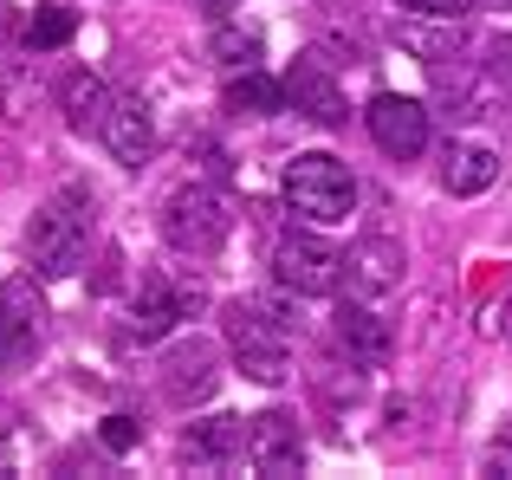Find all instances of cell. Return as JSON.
Listing matches in <instances>:
<instances>
[{"instance_id": "6da1fadb", "label": "cell", "mask_w": 512, "mask_h": 480, "mask_svg": "<svg viewBox=\"0 0 512 480\" xmlns=\"http://www.w3.org/2000/svg\"><path fill=\"white\" fill-rule=\"evenodd\" d=\"M26 253H33L39 279H72L91 253V195L85 189L52 195L33 215V228H26Z\"/></svg>"}, {"instance_id": "7a4b0ae2", "label": "cell", "mask_w": 512, "mask_h": 480, "mask_svg": "<svg viewBox=\"0 0 512 480\" xmlns=\"http://www.w3.org/2000/svg\"><path fill=\"white\" fill-rule=\"evenodd\" d=\"M221 331H227L234 364L247 370L253 383H286L292 377V331L266 312V299H234L221 312Z\"/></svg>"}, {"instance_id": "3957f363", "label": "cell", "mask_w": 512, "mask_h": 480, "mask_svg": "<svg viewBox=\"0 0 512 480\" xmlns=\"http://www.w3.org/2000/svg\"><path fill=\"white\" fill-rule=\"evenodd\" d=\"M279 195H286L292 215L331 228V221H350V208H357V176H350L338 156L312 150V156H292V163L279 169Z\"/></svg>"}, {"instance_id": "277c9868", "label": "cell", "mask_w": 512, "mask_h": 480, "mask_svg": "<svg viewBox=\"0 0 512 480\" xmlns=\"http://www.w3.org/2000/svg\"><path fill=\"white\" fill-rule=\"evenodd\" d=\"M227 228H234V208L208 182H188V189H175L163 202V240L175 253H214L227 240Z\"/></svg>"}, {"instance_id": "5b68a950", "label": "cell", "mask_w": 512, "mask_h": 480, "mask_svg": "<svg viewBox=\"0 0 512 480\" xmlns=\"http://www.w3.org/2000/svg\"><path fill=\"white\" fill-rule=\"evenodd\" d=\"M273 273H279V286H292L299 299H331V292L344 286V253L325 247L318 234H279Z\"/></svg>"}, {"instance_id": "8992f818", "label": "cell", "mask_w": 512, "mask_h": 480, "mask_svg": "<svg viewBox=\"0 0 512 480\" xmlns=\"http://www.w3.org/2000/svg\"><path fill=\"white\" fill-rule=\"evenodd\" d=\"M363 124H370L376 150L396 156V163H415V156L428 150V111L415 98H402V91H376L370 111H363Z\"/></svg>"}, {"instance_id": "52a82bcc", "label": "cell", "mask_w": 512, "mask_h": 480, "mask_svg": "<svg viewBox=\"0 0 512 480\" xmlns=\"http://www.w3.org/2000/svg\"><path fill=\"white\" fill-rule=\"evenodd\" d=\"M39 338H46V305H39V292L26 286V279H7V286H0V370H20L26 357L39 351Z\"/></svg>"}, {"instance_id": "ba28073f", "label": "cell", "mask_w": 512, "mask_h": 480, "mask_svg": "<svg viewBox=\"0 0 512 480\" xmlns=\"http://www.w3.org/2000/svg\"><path fill=\"white\" fill-rule=\"evenodd\" d=\"M247 468L266 474V480H292L305 468V442H299V422L266 409V416L247 422Z\"/></svg>"}, {"instance_id": "9c48e42d", "label": "cell", "mask_w": 512, "mask_h": 480, "mask_svg": "<svg viewBox=\"0 0 512 480\" xmlns=\"http://www.w3.org/2000/svg\"><path fill=\"white\" fill-rule=\"evenodd\" d=\"M201 312V286H169L163 273L156 279H143V292H137V312H130V331H137L143 344H156V338H169L182 318H195Z\"/></svg>"}, {"instance_id": "30bf717a", "label": "cell", "mask_w": 512, "mask_h": 480, "mask_svg": "<svg viewBox=\"0 0 512 480\" xmlns=\"http://www.w3.org/2000/svg\"><path fill=\"white\" fill-rule=\"evenodd\" d=\"M344 279L357 299H389V292L402 286V247L389 234H370L363 247L344 253Z\"/></svg>"}, {"instance_id": "8fae6325", "label": "cell", "mask_w": 512, "mask_h": 480, "mask_svg": "<svg viewBox=\"0 0 512 480\" xmlns=\"http://www.w3.org/2000/svg\"><path fill=\"white\" fill-rule=\"evenodd\" d=\"M286 104L299 117H312V124H325V130H338L344 124V91H338V78L318 65V52L312 59H299L286 72Z\"/></svg>"}, {"instance_id": "7c38bea8", "label": "cell", "mask_w": 512, "mask_h": 480, "mask_svg": "<svg viewBox=\"0 0 512 480\" xmlns=\"http://www.w3.org/2000/svg\"><path fill=\"white\" fill-rule=\"evenodd\" d=\"M214 383H221V370H214V351L201 338H188V344H175V351L163 357V390H169V403H208L214 396Z\"/></svg>"}, {"instance_id": "4fadbf2b", "label": "cell", "mask_w": 512, "mask_h": 480, "mask_svg": "<svg viewBox=\"0 0 512 480\" xmlns=\"http://www.w3.org/2000/svg\"><path fill=\"white\" fill-rule=\"evenodd\" d=\"M240 455H247V422L240 416H208V422H195V429L182 435V461L201 468V474L227 468V461H240Z\"/></svg>"}, {"instance_id": "5bb4252c", "label": "cell", "mask_w": 512, "mask_h": 480, "mask_svg": "<svg viewBox=\"0 0 512 480\" xmlns=\"http://www.w3.org/2000/svg\"><path fill=\"white\" fill-rule=\"evenodd\" d=\"M338 344L350 351V364H370V370H383L389 351H396V338H389V325L370 312V299H344L338 305Z\"/></svg>"}, {"instance_id": "9a60e30c", "label": "cell", "mask_w": 512, "mask_h": 480, "mask_svg": "<svg viewBox=\"0 0 512 480\" xmlns=\"http://www.w3.org/2000/svg\"><path fill=\"white\" fill-rule=\"evenodd\" d=\"M104 143H111V156L124 169H143L156 150V124H150V104L143 98H117L111 117H104Z\"/></svg>"}, {"instance_id": "2e32d148", "label": "cell", "mask_w": 512, "mask_h": 480, "mask_svg": "<svg viewBox=\"0 0 512 480\" xmlns=\"http://www.w3.org/2000/svg\"><path fill=\"white\" fill-rule=\"evenodd\" d=\"M111 85H104L98 72H72L59 85V111H65V124L78 130V137H104V117H111Z\"/></svg>"}, {"instance_id": "e0dca14e", "label": "cell", "mask_w": 512, "mask_h": 480, "mask_svg": "<svg viewBox=\"0 0 512 480\" xmlns=\"http://www.w3.org/2000/svg\"><path fill=\"white\" fill-rule=\"evenodd\" d=\"M396 46H409L415 59H428V65H448V59H461L467 26L461 20H428V13H409V20H396Z\"/></svg>"}, {"instance_id": "ac0fdd59", "label": "cell", "mask_w": 512, "mask_h": 480, "mask_svg": "<svg viewBox=\"0 0 512 480\" xmlns=\"http://www.w3.org/2000/svg\"><path fill=\"white\" fill-rule=\"evenodd\" d=\"M493 182H500V156H493L487 143H448V156H441V189L448 195H487Z\"/></svg>"}, {"instance_id": "d6986e66", "label": "cell", "mask_w": 512, "mask_h": 480, "mask_svg": "<svg viewBox=\"0 0 512 480\" xmlns=\"http://www.w3.org/2000/svg\"><path fill=\"white\" fill-rule=\"evenodd\" d=\"M279 104H286V85H273L260 65L227 72V111H240V117H273Z\"/></svg>"}, {"instance_id": "ffe728a7", "label": "cell", "mask_w": 512, "mask_h": 480, "mask_svg": "<svg viewBox=\"0 0 512 480\" xmlns=\"http://www.w3.org/2000/svg\"><path fill=\"white\" fill-rule=\"evenodd\" d=\"M214 59L227 65V72H247V65H260V33L253 26H234V20H221L214 26Z\"/></svg>"}, {"instance_id": "44dd1931", "label": "cell", "mask_w": 512, "mask_h": 480, "mask_svg": "<svg viewBox=\"0 0 512 480\" xmlns=\"http://www.w3.org/2000/svg\"><path fill=\"white\" fill-rule=\"evenodd\" d=\"M72 13L65 7H46V13H33V20H26V46L33 52H52V46H65V39H72Z\"/></svg>"}, {"instance_id": "7402d4cb", "label": "cell", "mask_w": 512, "mask_h": 480, "mask_svg": "<svg viewBox=\"0 0 512 480\" xmlns=\"http://www.w3.org/2000/svg\"><path fill=\"white\" fill-rule=\"evenodd\" d=\"M98 442L111 448V455H130V448L143 442V429H137V416H104V429H98Z\"/></svg>"}, {"instance_id": "603a6c76", "label": "cell", "mask_w": 512, "mask_h": 480, "mask_svg": "<svg viewBox=\"0 0 512 480\" xmlns=\"http://www.w3.org/2000/svg\"><path fill=\"white\" fill-rule=\"evenodd\" d=\"M402 13H428V20H467L474 0H396Z\"/></svg>"}, {"instance_id": "cb8c5ba5", "label": "cell", "mask_w": 512, "mask_h": 480, "mask_svg": "<svg viewBox=\"0 0 512 480\" xmlns=\"http://www.w3.org/2000/svg\"><path fill=\"white\" fill-rule=\"evenodd\" d=\"M487 72H493V85H512V39H500V46H493Z\"/></svg>"}, {"instance_id": "d4e9b609", "label": "cell", "mask_w": 512, "mask_h": 480, "mask_svg": "<svg viewBox=\"0 0 512 480\" xmlns=\"http://www.w3.org/2000/svg\"><path fill=\"white\" fill-rule=\"evenodd\" d=\"M487 474H512V442H493L487 448Z\"/></svg>"}, {"instance_id": "484cf974", "label": "cell", "mask_w": 512, "mask_h": 480, "mask_svg": "<svg viewBox=\"0 0 512 480\" xmlns=\"http://www.w3.org/2000/svg\"><path fill=\"white\" fill-rule=\"evenodd\" d=\"M195 7H201V13H208V20H214V26H221V20H227V7H234V0H195Z\"/></svg>"}, {"instance_id": "4316f807", "label": "cell", "mask_w": 512, "mask_h": 480, "mask_svg": "<svg viewBox=\"0 0 512 480\" xmlns=\"http://www.w3.org/2000/svg\"><path fill=\"white\" fill-rule=\"evenodd\" d=\"M13 474V448H7V435H0V480Z\"/></svg>"}, {"instance_id": "83f0119b", "label": "cell", "mask_w": 512, "mask_h": 480, "mask_svg": "<svg viewBox=\"0 0 512 480\" xmlns=\"http://www.w3.org/2000/svg\"><path fill=\"white\" fill-rule=\"evenodd\" d=\"M487 7H500V13H512V0H487Z\"/></svg>"}]
</instances>
